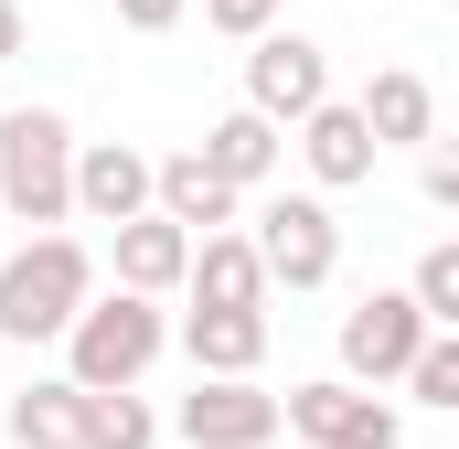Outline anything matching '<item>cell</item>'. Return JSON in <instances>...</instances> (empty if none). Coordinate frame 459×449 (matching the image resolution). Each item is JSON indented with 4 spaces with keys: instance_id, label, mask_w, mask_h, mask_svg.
<instances>
[{
    "instance_id": "cell-1",
    "label": "cell",
    "mask_w": 459,
    "mask_h": 449,
    "mask_svg": "<svg viewBox=\"0 0 459 449\" xmlns=\"http://www.w3.org/2000/svg\"><path fill=\"white\" fill-rule=\"evenodd\" d=\"M97 300V257L75 235H22L0 257V342H65Z\"/></svg>"
},
{
    "instance_id": "cell-2",
    "label": "cell",
    "mask_w": 459,
    "mask_h": 449,
    "mask_svg": "<svg viewBox=\"0 0 459 449\" xmlns=\"http://www.w3.org/2000/svg\"><path fill=\"white\" fill-rule=\"evenodd\" d=\"M75 128L54 108H11L0 118V224H32V235H54V224L75 215Z\"/></svg>"
},
{
    "instance_id": "cell-3",
    "label": "cell",
    "mask_w": 459,
    "mask_h": 449,
    "mask_svg": "<svg viewBox=\"0 0 459 449\" xmlns=\"http://www.w3.org/2000/svg\"><path fill=\"white\" fill-rule=\"evenodd\" d=\"M171 311L160 300H139V289H108V300H86V321L65 332V374L86 385V396H128L160 353H171Z\"/></svg>"
},
{
    "instance_id": "cell-4",
    "label": "cell",
    "mask_w": 459,
    "mask_h": 449,
    "mask_svg": "<svg viewBox=\"0 0 459 449\" xmlns=\"http://www.w3.org/2000/svg\"><path fill=\"white\" fill-rule=\"evenodd\" d=\"M428 342H438V321L417 311V289H363L342 311V374L352 385H406Z\"/></svg>"
},
{
    "instance_id": "cell-5",
    "label": "cell",
    "mask_w": 459,
    "mask_h": 449,
    "mask_svg": "<svg viewBox=\"0 0 459 449\" xmlns=\"http://www.w3.org/2000/svg\"><path fill=\"white\" fill-rule=\"evenodd\" d=\"M256 257H267V289H332V268H342V224L321 193H278V204H256Z\"/></svg>"
},
{
    "instance_id": "cell-6",
    "label": "cell",
    "mask_w": 459,
    "mask_h": 449,
    "mask_svg": "<svg viewBox=\"0 0 459 449\" xmlns=\"http://www.w3.org/2000/svg\"><path fill=\"white\" fill-rule=\"evenodd\" d=\"M193 449H267L289 428V396H267L256 374H193V396H182V418H171Z\"/></svg>"
},
{
    "instance_id": "cell-7",
    "label": "cell",
    "mask_w": 459,
    "mask_h": 449,
    "mask_svg": "<svg viewBox=\"0 0 459 449\" xmlns=\"http://www.w3.org/2000/svg\"><path fill=\"white\" fill-rule=\"evenodd\" d=\"M289 428H299L310 449H395V439H406V418H395L374 385H352V374L289 385Z\"/></svg>"
},
{
    "instance_id": "cell-8",
    "label": "cell",
    "mask_w": 459,
    "mask_h": 449,
    "mask_svg": "<svg viewBox=\"0 0 459 449\" xmlns=\"http://www.w3.org/2000/svg\"><path fill=\"white\" fill-rule=\"evenodd\" d=\"M246 108L278 118V128L321 118V108H332V54H321L310 32H267V43H246Z\"/></svg>"
},
{
    "instance_id": "cell-9",
    "label": "cell",
    "mask_w": 459,
    "mask_h": 449,
    "mask_svg": "<svg viewBox=\"0 0 459 449\" xmlns=\"http://www.w3.org/2000/svg\"><path fill=\"white\" fill-rule=\"evenodd\" d=\"M75 215L86 224H139V215H160V161L150 150H128V139H86L75 150Z\"/></svg>"
},
{
    "instance_id": "cell-10",
    "label": "cell",
    "mask_w": 459,
    "mask_h": 449,
    "mask_svg": "<svg viewBox=\"0 0 459 449\" xmlns=\"http://www.w3.org/2000/svg\"><path fill=\"white\" fill-rule=\"evenodd\" d=\"M108 257H117V289H139V300H171V289H193V235H182L171 215L117 224V235H108Z\"/></svg>"
},
{
    "instance_id": "cell-11",
    "label": "cell",
    "mask_w": 459,
    "mask_h": 449,
    "mask_svg": "<svg viewBox=\"0 0 459 449\" xmlns=\"http://www.w3.org/2000/svg\"><path fill=\"white\" fill-rule=\"evenodd\" d=\"M363 128H374V150H428L438 139V86L417 75V65H385V75H363Z\"/></svg>"
},
{
    "instance_id": "cell-12",
    "label": "cell",
    "mask_w": 459,
    "mask_h": 449,
    "mask_svg": "<svg viewBox=\"0 0 459 449\" xmlns=\"http://www.w3.org/2000/svg\"><path fill=\"white\" fill-rule=\"evenodd\" d=\"M299 161H310V182L321 193H352V182H374V128H363V108L352 97H332L321 118H299Z\"/></svg>"
},
{
    "instance_id": "cell-13",
    "label": "cell",
    "mask_w": 459,
    "mask_h": 449,
    "mask_svg": "<svg viewBox=\"0 0 459 449\" xmlns=\"http://www.w3.org/2000/svg\"><path fill=\"white\" fill-rule=\"evenodd\" d=\"M204 161H214V182H235V193H256V182H278V161H289V128L256 108H225L204 139H193Z\"/></svg>"
},
{
    "instance_id": "cell-14",
    "label": "cell",
    "mask_w": 459,
    "mask_h": 449,
    "mask_svg": "<svg viewBox=\"0 0 459 449\" xmlns=\"http://www.w3.org/2000/svg\"><path fill=\"white\" fill-rule=\"evenodd\" d=\"M235 204H246V193L214 182V161H204V150H160V215L182 224L193 246H204V235H235Z\"/></svg>"
},
{
    "instance_id": "cell-15",
    "label": "cell",
    "mask_w": 459,
    "mask_h": 449,
    "mask_svg": "<svg viewBox=\"0 0 459 449\" xmlns=\"http://www.w3.org/2000/svg\"><path fill=\"white\" fill-rule=\"evenodd\" d=\"M193 311H267V257H256V235H204V246H193Z\"/></svg>"
},
{
    "instance_id": "cell-16",
    "label": "cell",
    "mask_w": 459,
    "mask_h": 449,
    "mask_svg": "<svg viewBox=\"0 0 459 449\" xmlns=\"http://www.w3.org/2000/svg\"><path fill=\"white\" fill-rule=\"evenodd\" d=\"M86 418H97V396L75 374H43L11 396V449H86Z\"/></svg>"
},
{
    "instance_id": "cell-17",
    "label": "cell",
    "mask_w": 459,
    "mask_h": 449,
    "mask_svg": "<svg viewBox=\"0 0 459 449\" xmlns=\"http://www.w3.org/2000/svg\"><path fill=\"white\" fill-rule=\"evenodd\" d=\"M182 353H193V374H256L267 364V311H182Z\"/></svg>"
},
{
    "instance_id": "cell-18",
    "label": "cell",
    "mask_w": 459,
    "mask_h": 449,
    "mask_svg": "<svg viewBox=\"0 0 459 449\" xmlns=\"http://www.w3.org/2000/svg\"><path fill=\"white\" fill-rule=\"evenodd\" d=\"M86 449H160V418H150V396L128 385V396H97V418H86Z\"/></svg>"
},
{
    "instance_id": "cell-19",
    "label": "cell",
    "mask_w": 459,
    "mask_h": 449,
    "mask_svg": "<svg viewBox=\"0 0 459 449\" xmlns=\"http://www.w3.org/2000/svg\"><path fill=\"white\" fill-rule=\"evenodd\" d=\"M406 289H417V311H428L438 332H459V235H438V246L417 257V278H406Z\"/></svg>"
},
{
    "instance_id": "cell-20",
    "label": "cell",
    "mask_w": 459,
    "mask_h": 449,
    "mask_svg": "<svg viewBox=\"0 0 459 449\" xmlns=\"http://www.w3.org/2000/svg\"><path fill=\"white\" fill-rule=\"evenodd\" d=\"M406 385H417V407H449V418H459V332H438V342H428Z\"/></svg>"
},
{
    "instance_id": "cell-21",
    "label": "cell",
    "mask_w": 459,
    "mask_h": 449,
    "mask_svg": "<svg viewBox=\"0 0 459 449\" xmlns=\"http://www.w3.org/2000/svg\"><path fill=\"white\" fill-rule=\"evenodd\" d=\"M204 22H214L225 43H267V32H278V0H204Z\"/></svg>"
},
{
    "instance_id": "cell-22",
    "label": "cell",
    "mask_w": 459,
    "mask_h": 449,
    "mask_svg": "<svg viewBox=\"0 0 459 449\" xmlns=\"http://www.w3.org/2000/svg\"><path fill=\"white\" fill-rule=\"evenodd\" d=\"M417 182H428V204H438V215H459V139H449V128L417 150Z\"/></svg>"
},
{
    "instance_id": "cell-23",
    "label": "cell",
    "mask_w": 459,
    "mask_h": 449,
    "mask_svg": "<svg viewBox=\"0 0 459 449\" xmlns=\"http://www.w3.org/2000/svg\"><path fill=\"white\" fill-rule=\"evenodd\" d=\"M182 11H193V0H117V22H128V32H171Z\"/></svg>"
},
{
    "instance_id": "cell-24",
    "label": "cell",
    "mask_w": 459,
    "mask_h": 449,
    "mask_svg": "<svg viewBox=\"0 0 459 449\" xmlns=\"http://www.w3.org/2000/svg\"><path fill=\"white\" fill-rule=\"evenodd\" d=\"M22 43H32V22H22V0H0V65H11Z\"/></svg>"
},
{
    "instance_id": "cell-25",
    "label": "cell",
    "mask_w": 459,
    "mask_h": 449,
    "mask_svg": "<svg viewBox=\"0 0 459 449\" xmlns=\"http://www.w3.org/2000/svg\"><path fill=\"white\" fill-rule=\"evenodd\" d=\"M0 257H11V246H0Z\"/></svg>"
}]
</instances>
